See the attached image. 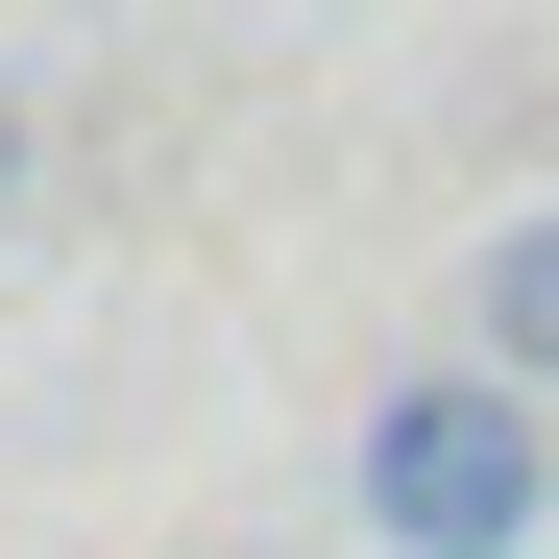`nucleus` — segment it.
I'll return each mask as SVG.
<instances>
[{
    "label": "nucleus",
    "mask_w": 559,
    "mask_h": 559,
    "mask_svg": "<svg viewBox=\"0 0 559 559\" xmlns=\"http://www.w3.org/2000/svg\"><path fill=\"white\" fill-rule=\"evenodd\" d=\"M487 390H559V219L487 243Z\"/></svg>",
    "instance_id": "nucleus-2"
},
{
    "label": "nucleus",
    "mask_w": 559,
    "mask_h": 559,
    "mask_svg": "<svg viewBox=\"0 0 559 559\" xmlns=\"http://www.w3.org/2000/svg\"><path fill=\"white\" fill-rule=\"evenodd\" d=\"M0 170H25V98H0Z\"/></svg>",
    "instance_id": "nucleus-3"
},
{
    "label": "nucleus",
    "mask_w": 559,
    "mask_h": 559,
    "mask_svg": "<svg viewBox=\"0 0 559 559\" xmlns=\"http://www.w3.org/2000/svg\"><path fill=\"white\" fill-rule=\"evenodd\" d=\"M365 535H390V559H535L559 535V414L487 390V365L390 390V414H365Z\"/></svg>",
    "instance_id": "nucleus-1"
}]
</instances>
